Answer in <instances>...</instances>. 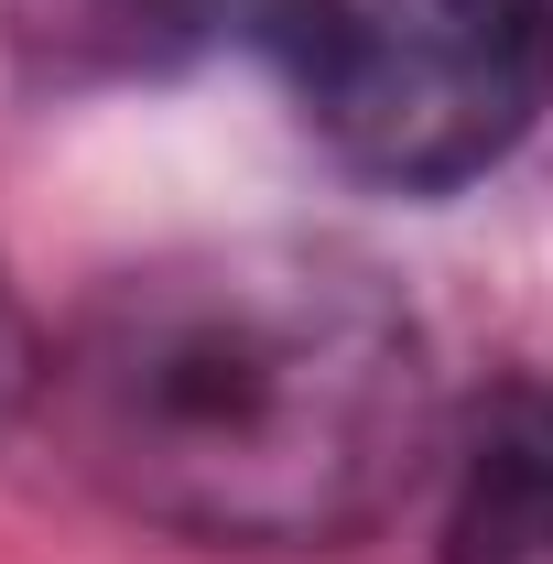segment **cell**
I'll list each match as a JSON object with an SVG mask.
<instances>
[{
    "label": "cell",
    "instance_id": "cell-1",
    "mask_svg": "<svg viewBox=\"0 0 553 564\" xmlns=\"http://www.w3.org/2000/svg\"><path fill=\"white\" fill-rule=\"evenodd\" d=\"M44 423L141 532L304 554L369 532L434 445V358L337 239H196L76 304Z\"/></svg>",
    "mask_w": 553,
    "mask_h": 564
},
{
    "label": "cell",
    "instance_id": "cell-2",
    "mask_svg": "<svg viewBox=\"0 0 553 564\" xmlns=\"http://www.w3.org/2000/svg\"><path fill=\"white\" fill-rule=\"evenodd\" d=\"M261 55L347 174L445 196L553 98V0H261Z\"/></svg>",
    "mask_w": 553,
    "mask_h": 564
},
{
    "label": "cell",
    "instance_id": "cell-3",
    "mask_svg": "<svg viewBox=\"0 0 553 564\" xmlns=\"http://www.w3.org/2000/svg\"><path fill=\"white\" fill-rule=\"evenodd\" d=\"M445 564H553V402L521 391L478 423L456 510H445Z\"/></svg>",
    "mask_w": 553,
    "mask_h": 564
},
{
    "label": "cell",
    "instance_id": "cell-4",
    "mask_svg": "<svg viewBox=\"0 0 553 564\" xmlns=\"http://www.w3.org/2000/svg\"><path fill=\"white\" fill-rule=\"evenodd\" d=\"M120 22H141V11H196V0H109Z\"/></svg>",
    "mask_w": 553,
    "mask_h": 564
},
{
    "label": "cell",
    "instance_id": "cell-5",
    "mask_svg": "<svg viewBox=\"0 0 553 564\" xmlns=\"http://www.w3.org/2000/svg\"><path fill=\"white\" fill-rule=\"evenodd\" d=\"M0 391H11V315H0Z\"/></svg>",
    "mask_w": 553,
    "mask_h": 564
}]
</instances>
